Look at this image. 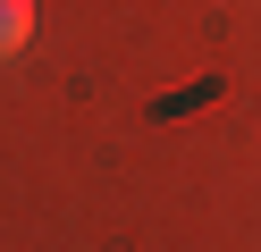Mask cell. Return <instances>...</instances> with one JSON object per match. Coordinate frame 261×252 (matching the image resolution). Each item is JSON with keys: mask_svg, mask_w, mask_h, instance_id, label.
I'll return each instance as SVG.
<instances>
[{"mask_svg": "<svg viewBox=\"0 0 261 252\" xmlns=\"http://www.w3.org/2000/svg\"><path fill=\"white\" fill-rule=\"evenodd\" d=\"M34 42V0H0V59H17Z\"/></svg>", "mask_w": 261, "mask_h": 252, "instance_id": "obj_1", "label": "cell"}]
</instances>
